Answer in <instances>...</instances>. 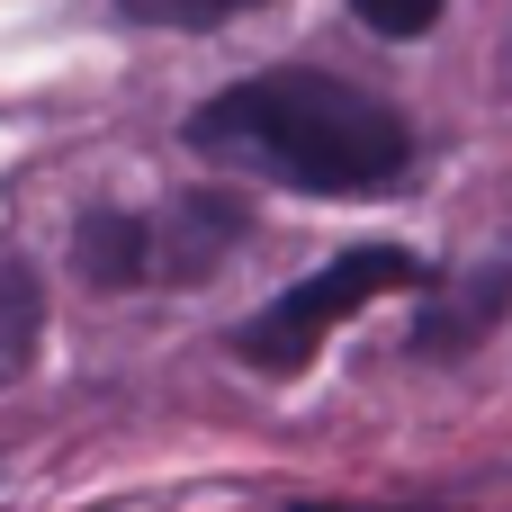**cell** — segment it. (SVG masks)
Returning a JSON list of instances; mask_svg holds the SVG:
<instances>
[{"label":"cell","mask_w":512,"mask_h":512,"mask_svg":"<svg viewBox=\"0 0 512 512\" xmlns=\"http://www.w3.org/2000/svg\"><path fill=\"white\" fill-rule=\"evenodd\" d=\"M504 315H512V261H477L468 279H450V288L423 297L414 360H468V351H486L504 333Z\"/></svg>","instance_id":"4"},{"label":"cell","mask_w":512,"mask_h":512,"mask_svg":"<svg viewBox=\"0 0 512 512\" xmlns=\"http://www.w3.org/2000/svg\"><path fill=\"white\" fill-rule=\"evenodd\" d=\"M441 9H450V0H351V18L378 27V36H432Z\"/></svg>","instance_id":"8"},{"label":"cell","mask_w":512,"mask_h":512,"mask_svg":"<svg viewBox=\"0 0 512 512\" xmlns=\"http://www.w3.org/2000/svg\"><path fill=\"white\" fill-rule=\"evenodd\" d=\"M72 270H81V288H99V297L153 288V225H144L135 207H90V216L72 225Z\"/></svg>","instance_id":"5"},{"label":"cell","mask_w":512,"mask_h":512,"mask_svg":"<svg viewBox=\"0 0 512 512\" xmlns=\"http://www.w3.org/2000/svg\"><path fill=\"white\" fill-rule=\"evenodd\" d=\"M36 333H45V288H36V270H27V261H0V387H9V378H27Z\"/></svg>","instance_id":"6"},{"label":"cell","mask_w":512,"mask_h":512,"mask_svg":"<svg viewBox=\"0 0 512 512\" xmlns=\"http://www.w3.org/2000/svg\"><path fill=\"white\" fill-rule=\"evenodd\" d=\"M189 144L207 162H234V171H261V180L315 189V198H360V189H387L414 171V126L378 90L315 72V63H279V72H252V81L198 99Z\"/></svg>","instance_id":"1"},{"label":"cell","mask_w":512,"mask_h":512,"mask_svg":"<svg viewBox=\"0 0 512 512\" xmlns=\"http://www.w3.org/2000/svg\"><path fill=\"white\" fill-rule=\"evenodd\" d=\"M297 512H378V504H297ZM387 512H441V504H387Z\"/></svg>","instance_id":"9"},{"label":"cell","mask_w":512,"mask_h":512,"mask_svg":"<svg viewBox=\"0 0 512 512\" xmlns=\"http://www.w3.org/2000/svg\"><path fill=\"white\" fill-rule=\"evenodd\" d=\"M396 288H423V261L405 252V243H360V252H342V261H324L315 279H297V288H279L225 351L243 360V369H261V378H288V369H306L360 306H378V297H396Z\"/></svg>","instance_id":"2"},{"label":"cell","mask_w":512,"mask_h":512,"mask_svg":"<svg viewBox=\"0 0 512 512\" xmlns=\"http://www.w3.org/2000/svg\"><path fill=\"white\" fill-rule=\"evenodd\" d=\"M144 225H153V279H162V288H198V279H216V261L252 234V207L225 198V189H189V198H171V207L144 216Z\"/></svg>","instance_id":"3"},{"label":"cell","mask_w":512,"mask_h":512,"mask_svg":"<svg viewBox=\"0 0 512 512\" xmlns=\"http://www.w3.org/2000/svg\"><path fill=\"white\" fill-rule=\"evenodd\" d=\"M135 27H225V18H243V9H261V0H117Z\"/></svg>","instance_id":"7"}]
</instances>
